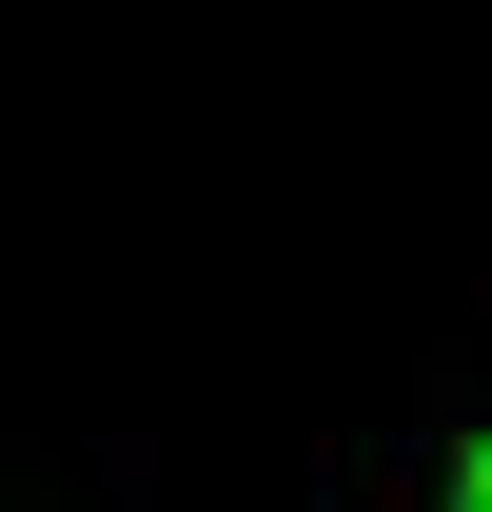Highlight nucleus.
Returning a JSON list of instances; mask_svg holds the SVG:
<instances>
[{
    "label": "nucleus",
    "mask_w": 492,
    "mask_h": 512,
    "mask_svg": "<svg viewBox=\"0 0 492 512\" xmlns=\"http://www.w3.org/2000/svg\"><path fill=\"white\" fill-rule=\"evenodd\" d=\"M394 512H492V414H453V434L394 473Z\"/></svg>",
    "instance_id": "1"
}]
</instances>
